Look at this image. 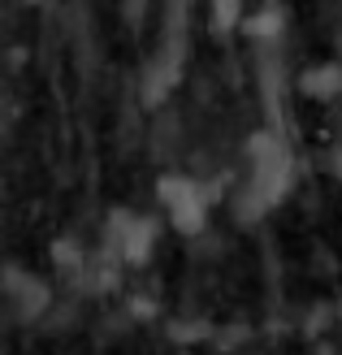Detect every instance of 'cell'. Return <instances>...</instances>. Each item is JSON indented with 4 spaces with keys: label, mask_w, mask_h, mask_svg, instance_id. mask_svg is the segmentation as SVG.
Wrapping results in <instances>:
<instances>
[{
    "label": "cell",
    "mask_w": 342,
    "mask_h": 355,
    "mask_svg": "<svg viewBox=\"0 0 342 355\" xmlns=\"http://www.w3.org/2000/svg\"><path fill=\"white\" fill-rule=\"evenodd\" d=\"M282 26H286V9L277 5V0H264V5L256 13H247V22H243V35L256 48H268V44H277L282 40Z\"/></svg>",
    "instance_id": "cell-6"
},
{
    "label": "cell",
    "mask_w": 342,
    "mask_h": 355,
    "mask_svg": "<svg viewBox=\"0 0 342 355\" xmlns=\"http://www.w3.org/2000/svg\"><path fill=\"white\" fill-rule=\"evenodd\" d=\"M182 61H187V40H182V35H178V40L165 35L160 48L143 61V100H148V104L165 100L178 87V78H182Z\"/></svg>",
    "instance_id": "cell-5"
},
{
    "label": "cell",
    "mask_w": 342,
    "mask_h": 355,
    "mask_svg": "<svg viewBox=\"0 0 342 355\" xmlns=\"http://www.w3.org/2000/svg\"><path fill=\"white\" fill-rule=\"evenodd\" d=\"M217 195L208 191V182L200 178H187V173H165L156 182V204H160V217L173 225V234L195 239L208 230V212Z\"/></svg>",
    "instance_id": "cell-3"
},
{
    "label": "cell",
    "mask_w": 342,
    "mask_h": 355,
    "mask_svg": "<svg viewBox=\"0 0 342 355\" xmlns=\"http://www.w3.org/2000/svg\"><path fill=\"white\" fill-rule=\"evenodd\" d=\"M291 187H295V152L286 144V135L273 126L256 130L243 144V173L230 200L234 221H243V225L264 221L291 195Z\"/></svg>",
    "instance_id": "cell-1"
},
{
    "label": "cell",
    "mask_w": 342,
    "mask_h": 355,
    "mask_svg": "<svg viewBox=\"0 0 342 355\" xmlns=\"http://www.w3.org/2000/svg\"><path fill=\"white\" fill-rule=\"evenodd\" d=\"M212 5V22H217V31H234L247 22V13H243V0H208Z\"/></svg>",
    "instance_id": "cell-8"
},
{
    "label": "cell",
    "mask_w": 342,
    "mask_h": 355,
    "mask_svg": "<svg viewBox=\"0 0 342 355\" xmlns=\"http://www.w3.org/2000/svg\"><path fill=\"white\" fill-rule=\"evenodd\" d=\"M299 92L308 100H338L342 96V65L338 61H316L312 69L299 74Z\"/></svg>",
    "instance_id": "cell-7"
},
{
    "label": "cell",
    "mask_w": 342,
    "mask_h": 355,
    "mask_svg": "<svg viewBox=\"0 0 342 355\" xmlns=\"http://www.w3.org/2000/svg\"><path fill=\"white\" fill-rule=\"evenodd\" d=\"M160 243V217L139 208H113L109 221H104V256L121 269H139L156 256Z\"/></svg>",
    "instance_id": "cell-2"
},
{
    "label": "cell",
    "mask_w": 342,
    "mask_h": 355,
    "mask_svg": "<svg viewBox=\"0 0 342 355\" xmlns=\"http://www.w3.org/2000/svg\"><path fill=\"white\" fill-rule=\"evenodd\" d=\"M330 169H334V178H338V182H342V144L334 148V161H330Z\"/></svg>",
    "instance_id": "cell-9"
},
{
    "label": "cell",
    "mask_w": 342,
    "mask_h": 355,
    "mask_svg": "<svg viewBox=\"0 0 342 355\" xmlns=\"http://www.w3.org/2000/svg\"><path fill=\"white\" fill-rule=\"evenodd\" d=\"M5 304H9V316L17 325H40L52 308V286L35 269L9 264L5 269Z\"/></svg>",
    "instance_id": "cell-4"
}]
</instances>
